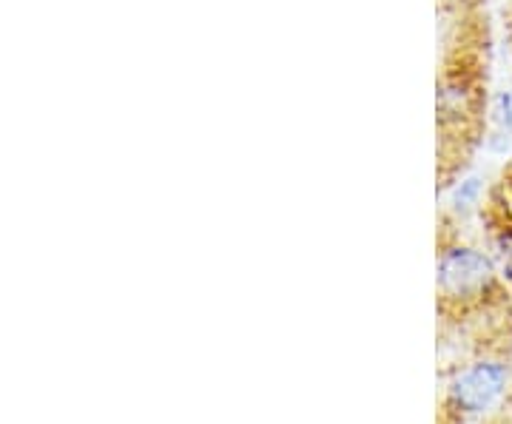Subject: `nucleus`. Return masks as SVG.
<instances>
[{
  "mask_svg": "<svg viewBox=\"0 0 512 424\" xmlns=\"http://www.w3.org/2000/svg\"><path fill=\"white\" fill-rule=\"evenodd\" d=\"M495 282V268L490 259L476 248H450L439 259V288L444 296L470 299L490 291Z\"/></svg>",
  "mask_w": 512,
  "mask_h": 424,
  "instance_id": "obj_1",
  "label": "nucleus"
},
{
  "mask_svg": "<svg viewBox=\"0 0 512 424\" xmlns=\"http://www.w3.org/2000/svg\"><path fill=\"white\" fill-rule=\"evenodd\" d=\"M507 382V370L495 362H478L467 373H461L453 385V399L464 410H484L501 393Z\"/></svg>",
  "mask_w": 512,
  "mask_h": 424,
  "instance_id": "obj_2",
  "label": "nucleus"
},
{
  "mask_svg": "<svg viewBox=\"0 0 512 424\" xmlns=\"http://www.w3.org/2000/svg\"><path fill=\"white\" fill-rule=\"evenodd\" d=\"M495 114H498V120H501L507 129H512V94H501V97H498Z\"/></svg>",
  "mask_w": 512,
  "mask_h": 424,
  "instance_id": "obj_3",
  "label": "nucleus"
},
{
  "mask_svg": "<svg viewBox=\"0 0 512 424\" xmlns=\"http://www.w3.org/2000/svg\"><path fill=\"white\" fill-rule=\"evenodd\" d=\"M447 6H453V9H458V12H464V9H473L478 0H444Z\"/></svg>",
  "mask_w": 512,
  "mask_h": 424,
  "instance_id": "obj_4",
  "label": "nucleus"
}]
</instances>
